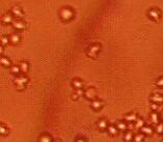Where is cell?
<instances>
[{
    "instance_id": "obj_8",
    "label": "cell",
    "mask_w": 163,
    "mask_h": 142,
    "mask_svg": "<svg viewBox=\"0 0 163 142\" xmlns=\"http://www.w3.org/2000/svg\"><path fill=\"white\" fill-rule=\"evenodd\" d=\"M103 106H104V102L101 101V100H99V99H96V100H93V101L90 102V108H92L93 111L101 110Z\"/></svg>"
},
{
    "instance_id": "obj_24",
    "label": "cell",
    "mask_w": 163,
    "mask_h": 142,
    "mask_svg": "<svg viewBox=\"0 0 163 142\" xmlns=\"http://www.w3.org/2000/svg\"><path fill=\"white\" fill-rule=\"evenodd\" d=\"M133 124H134V129H136V130H140V129L144 126V121H143L142 118H140V117H138L137 121L134 122Z\"/></svg>"
},
{
    "instance_id": "obj_20",
    "label": "cell",
    "mask_w": 163,
    "mask_h": 142,
    "mask_svg": "<svg viewBox=\"0 0 163 142\" xmlns=\"http://www.w3.org/2000/svg\"><path fill=\"white\" fill-rule=\"evenodd\" d=\"M2 22H3L4 24H10L14 22V16H13V14H10V13H7V14H5L3 17H2Z\"/></svg>"
},
{
    "instance_id": "obj_30",
    "label": "cell",
    "mask_w": 163,
    "mask_h": 142,
    "mask_svg": "<svg viewBox=\"0 0 163 142\" xmlns=\"http://www.w3.org/2000/svg\"><path fill=\"white\" fill-rule=\"evenodd\" d=\"M158 109H159V105L152 103V105H151V110H152V111H157Z\"/></svg>"
},
{
    "instance_id": "obj_9",
    "label": "cell",
    "mask_w": 163,
    "mask_h": 142,
    "mask_svg": "<svg viewBox=\"0 0 163 142\" xmlns=\"http://www.w3.org/2000/svg\"><path fill=\"white\" fill-rule=\"evenodd\" d=\"M138 114L135 112H131V113H128V114H126L125 116H124V119H125L126 121L128 122V124H134L136 121H137L138 118Z\"/></svg>"
},
{
    "instance_id": "obj_17",
    "label": "cell",
    "mask_w": 163,
    "mask_h": 142,
    "mask_svg": "<svg viewBox=\"0 0 163 142\" xmlns=\"http://www.w3.org/2000/svg\"><path fill=\"white\" fill-rule=\"evenodd\" d=\"M133 131L132 130H127L126 132H124V141L125 142H131L133 141Z\"/></svg>"
},
{
    "instance_id": "obj_34",
    "label": "cell",
    "mask_w": 163,
    "mask_h": 142,
    "mask_svg": "<svg viewBox=\"0 0 163 142\" xmlns=\"http://www.w3.org/2000/svg\"><path fill=\"white\" fill-rule=\"evenodd\" d=\"M54 142H61L60 140H56V141H54Z\"/></svg>"
},
{
    "instance_id": "obj_26",
    "label": "cell",
    "mask_w": 163,
    "mask_h": 142,
    "mask_svg": "<svg viewBox=\"0 0 163 142\" xmlns=\"http://www.w3.org/2000/svg\"><path fill=\"white\" fill-rule=\"evenodd\" d=\"M20 72H21V69L19 65H12V67H10V73L18 76L19 74H20Z\"/></svg>"
},
{
    "instance_id": "obj_16",
    "label": "cell",
    "mask_w": 163,
    "mask_h": 142,
    "mask_svg": "<svg viewBox=\"0 0 163 142\" xmlns=\"http://www.w3.org/2000/svg\"><path fill=\"white\" fill-rule=\"evenodd\" d=\"M20 41H21V36L19 33H17V32L10 36V41L13 45H17V44L20 43Z\"/></svg>"
},
{
    "instance_id": "obj_27",
    "label": "cell",
    "mask_w": 163,
    "mask_h": 142,
    "mask_svg": "<svg viewBox=\"0 0 163 142\" xmlns=\"http://www.w3.org/2000/svg\"><path fill=\"white\" fill-rule=\"evenodd\" d=\"M155 132L159 135H163V122H159L158 124H156Z\"/></svg>"
},
{
    "instance_id": "obj_32",
    "label": "cell",
    "mask_w": 163,
    "mask_h": 142,
    "mask_svg": "<svg viewBox=\"0 0 163 142\" xmlns=\"http://www.w3.org/2000/svg\"><path fill=\"white\" fill-rule=\"evenodd\" d=\"M79 97H80V95H78L77 92H74L73 95H72V100H74V101H76V100L79 99Z\"/></svg>"
},
{
    "instance_id": "obj_2",
    "label": "cell",
    "mask_w": 163,
    "mask_h": 142,
    "mask_svg": "<svg viewBox=\"0 0 163 142\" xmlns=\"http://www.w3.org/2000/svg\"><path fill=\"white\" fill-rule=\"evenodd\" d=\"M74 17V10L71 7H62L59 10V18L62 21H70Z\"/></svg>"
},
{
    "instance_id": "obj_19",
    "label": "cell",
    "mask_w": 163,
    "mask_h": 142,
    "mask_svg": "<svg viewBox=\"0 0 163 142\" xmlns=\"http://www.w3.org/2000/svg\"><path fill=\"white\" fill-rule=\"evenodd\" d=\"M25 23L22 20H17L13 22V27L15 28L16 30H23L25 28Z\"/></svg>"
},
{
    "instance_id": "obj_15",
    "label": "cell",
    "mask_w": 163,
    "mask_h": 142,
    "mask_svg": "<svg viewBox=\"0 0 163 142\" xmlns=\"http://www.w3.org/2000/svg\"><path fill=\"white\" fill-rule=\"evenodd\" d=\"M119 129L116 128V124H109V126L107 128V133L109 136L111 137H116L117 134H119Z\"/></svg>"
},
{
    "instance_id": "obj_35",
    "label": "cell",
    "mask_w": 163,
    "mask_h": 142,
    "mask_svg": "<svg viewBox=\"0 0 163 142\" xmlns=\"http://www.w3.org/2000/svg\"><path fill=\"white\" fill-rule=\"evenodd\" d=\"M162 140H163V137H162Z\"/></svg>"
},
{
    "instance_id": "obj_25",
    "label": "cell",
    "mask_w": 163,
    "mask_h": 142,
    "mask_svg": "<svg viewBox=\"0 0 163 142\" xmlns=\"http://www.w3.org/2000/svg\"><path fill=\"white\" fill-rule=\"evenodd\" d=\"M0 61H1V64L3 65L4 67H12V61H10L8 58L4 57V56H2L1 59H0Z\"/></svg>"
},
{
    "instance_id": "obj_6",
    "label": "cell",
    "mask_w": 163,
    "mask_h": 142,
    "mask_svg": "<svg viewBox=\"0 0 163 142\" xmlns=\"http://www.w3.org/2000/svg\"><path fill=\"white\" fill-rule=\"evenodd\" d=\"M150 102L154 103V104H157V105L163 104V95L158 93V92L153 93V95H151V97H150Z\"/></svg>"
},
{
    "instance_id": "obj_22",
    "label": "cell",
    "mask_w": 163,
    "mask_h": 142,
    "mask_svg": "<svg viewBox=\"0 0 163 142\" xmlns=\"http://www.w3.org/2000/svg\"><path fill=\"white\" fill-rule=\"evenodd\" d=\"M144 136H145V135L142 134L141 132L137 133V134L134 135L133 141H132V142H143V141H144Z\"/></svg>"
},
{
    "instance_id": "obj_21",
    "label": "cell",
    "mask_w": 163,
    "mask_h": 142,
    "mask_svg": "<svg viewBox=\"0 0 163 142\" xmlns=\"http://www.w3.org/2000/svg\"><path fill=\"white\" fill-rule=\"evenodd\" d=\"M19 67H20V69H21V72L22 73H27L28 72V70H29V63H28V61H21L20 62V64H19Z\"/></svg>"
},
{
    "instance_id": "obj_12",
    "label": "cell",
    "mask_w": 163,
    "mask_h": 142,
    "mask_svg": "<svg viewBox=\"0 0 163 142\" xmlns=\"http://www.w3.org/2000/svg\"><path fill=\"white\" fill-rule=\"evenodd\" d=\"M150 119H151L152 124H154L156 126V124H158L160 122V114L157 112V111H152L151 115H150Z\"/></svg>"
},
{
    "instance_id": "obj_11",
    "label": "cell",
    "mask_w": 163,
    "mask_h": 142,
    "mask_svg": "<svg viewBox=\"0 0 163 142\" xmlns=\"http://www.w3.org/2000/svg\"><path fill=\"white\" fill-rule=\"evenodd\" d=\"M38 142H54V140L49 133H43L39 136Z\"/></svg>"
},
{
    "instance_id": "obj_14",
    "label": "cell",
    "mask_w": 163,
    "mask_h": 142,
    "mask_svg": "<svg viewBox=\"0 0 163 142\" xmlns=\"http://www.w3.org/2000/svg\"><path fill=\"white\" fill-rule=\"evenodd\" d=\"M71 85H72V87H73V88H75L76 90H77V89H83L84 83L82 82L80 79H77V78H75V79L72 80Z\"/></svg>"
},
{
    "instance_id": "obj_4",
    "label": "cell",
    "mask_w": 163,
    "mask_h": 142,
    "mask_svg": "<svg viewBox=\"0 0 163 142\" xmlns=\"http://www.w3.org/2000/svg\"><path fill=\"white\" fill-rule=\"evenodd\" d=\"M147 17L153 21H159L161 18V10L154 7L147 10Z\"/></svg>"
},
{
    "instance_id": "obj_7",
    "label": "cell",
    "mask_w": 163,
    "mask_h": 142,
    "mask_svg": "<svg viewBox=\"0 0 163 142\" xmlns=\"http://www.w3.org/2000/svg\"><path fill=\"white\" fill-rule=\"evenodd\" d=\"M96 126H97V128L99 129L100 131H107V128L109 126V122H108L107 119L103 117V118L98 119Z\"/></svg>"
},
{
    "instance_id": "obj_31",
    "label": "cell",
    "mask_w": 163,
    "mask_h": 142,
    "mask_svg": "<svg viewBox=\"0 0 163 142\" xmlns=\"http://www.w3.org/2000/svg\"><path fill=\"white\" fill-rule=\"evenodd\" d=\"M75 142H87L84 137H76Z\"/></svg>"
},
{
    "instance_id": "obj_33",
    "label": "cell",
    "mask_w": 163,
    "mask_h": 142,
    "mask_svg": "<svg viewBox=\"0 0 163 142\" xmlns=\"http://www.w3.org/2000/svg\"><path fill=\"white\" fill-rule=\"evenodd\" d=\"M160 119H161V121H163V110L161 111V113H160Z\"/></svg>"
},
{
    "instance_id": "obj_1",
    "label": "cell",
    "mask_w": 163,
    "mask_h": 142,
    "mask_svg": "<svg viewBox=\"0 0 163 142\" xmlns=\"http://www.w3.org/2000/svg\"><path fill=\"white\" fill-rule=\"evenodd\" d=\"M28 77H26L25 75H18V76H16L15 77V79H14V83H15V85H16V87H17V89L18 90H24L25 89V86H26V84L28 83Z\"/></svg>"
},
{
    "instance_id": "obj_29",
    "label": "cell",
    "mask_w": 163,
    "mask_h": 142,
    "mask_svg": "<svg viewBox=\"0 0 163 142\" xmlns=\"http://www.w3.org/2000/svg\"><path fill=\"white\" fill-rule=\"evenodd\" d=\"M155 84H156V86H158V87H163V77H160L159 79H157Z\"/></svg>"
},
{
    "instance_id": "obj_5",
    "label": "cell",
    "mask_w": 163,
    "mask_h": 142,
    "mask_svg": "<svg viewBox=\"0 0 163 142\" xmlns=\"http://www.w3.org/2000/svg\"><path fill=\"white\" fill-rule=\"evenodd\" d=\"M84 98L88 101H93V100L97 99V91L93 87H88V88L84 89Z\"/></svg>"
},
{
    "instance_id": "obj_13",
    "label": "cell",
    "mask_w": 163,
    "mask_h": 142,
    "mask_svg": "<svg viewBox=\"0 0 163 142\" xmlns=\"http://www.w3.org/2000/svg\"><path fill=\"white\" fill-rule=\"evenodd\" d=\"M12 14H13V16L17 17V18H22L24 16L22 8H21L19 5H15L14 7L12 8Z\"/></svg>"
},
{
    "instance_id": "obj_10",
    "label": "cell",
    "mask_w": 163,
    "mask_h": 142,
    "mask_svg": "<svg viewBox=\"0 0 163 142\" xmlns=\"http://www.w3.org/2000/svg\"><path fill=\"white\" fill-rule=\"evenodd\" d=\"M116 126V128L119 129V132H126V131L129 129V124H128L125 119H123V121H117Z\"/></svg>"
},
{
    "instance_id": "obj_3",
    "label": "cell",
    "mask_w": 163,
    "mask_h": 142,
    "mask_svg": "<svg viewBox=\"0 0 163 142\" xmlns=\"http://www.w3.org/2000/svg\"><path fill=\"white\" fill-rule=\"evenodd\" d=\"M100 50H101V45H100V44H93V45H90V47H88L87 51H86V54H87L88 57L96 58L98 53L100 52Z\"/></svg>"
},
{
    "instance_id": "obj_23",
    "label": "cell",
    "mask_w": 163,
    "mask_h": 142,
    "mask_svg": "<svg viewBox=\"0 0 163 142\" xmlns=\"http://www.w3.org/2000/svg\"><path fill=\"white\" fill-rule=\"evenodd\" d=\"M8 133H10V130H8L7 126H6L5 124H0V135L3 136V137H5V136H7V135H8Z\"/></svg>"
},
{
    "instance_id": "obj_18",
    "label": "cell",
    "mask_w": 163,
    "mask_h": 142,
    "mask_svg": "<svg viewBox=\"0 0 163 142\" xmlns=\"http://www.w3.org/2000/svg\"><path fill=\"white\" fill-rule=\"evenodd\" d=\"M140 132L142 133V134H144V135H147V136H150V135H152L154 133V131H155V129H153L151 126H143L142 128L140 129Z\"/></svg>"
},
{
    "instance_id": "obj_28",
    "label": "cell",
    "mask_w": 163,
    "mask_h": 142,
    "mask_svg": "<svg viewBox=\"0 0 163 142\" xmlns=\"http://www.w3.org/2000/svg\"><path fill=\"white\" fill-rule=\"evenodd\" d=\"M10 41V36H1V46H6Z\"/></svg>"
}]
</instances>
